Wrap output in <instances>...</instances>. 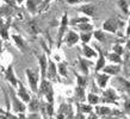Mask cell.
<instances>
[{
	"instance_id": "cell-1",
	"label": "cell",
	"mask_w": 130,
	"mask_h": 119,
	"mask_svg": "<svg viewBox=\"0 0 130 119\" xmlns=\"http://www.w3.org/2000/svg\"><path fill=\"white\" fill-rule=\"evenodd\" d=\"M26 74H28V79L29 83H30V87H31L34 93H37V80H38V75L34 73L31 69H26Z\"/></svg>"
},
{
	"instance_id": "cell-2",
	"label": "cell",
	"mask_w": 130,
	"mask_h": 119,
	"mask_svg": "<svg viewBox=\"0 0 130 119\" xmlns=\"http://www.w3.org/2000/svg\"><path fill=\"white\" fill-rule=\"evenodd\" d=\"M116 100H117V95L112 89H109V91H105L103 93V103H112L116 104Z\"/></svg>"
},
{
	"instance_id": "cell-3",
	"label": "cell",
	"mask_w": 130,
	"mask_h": 119,
	"mask_svg": "<svg viewBox=\"0 0 130 119\" xmlns=\"http://www.w3.org/2000/svg\"><path fill=\"white\" fill-rule=\"evenodd\" d=\"M12 101H13V111L17 112V113H20V112L25 111V105H24L22 101L17 99L14 95H12Z\"/></svg>"
},
{
	"instance_id": "cell-4",
	"label": "cell",
	"mask_w": 130,
	"mask_h": 119,
	"mask_svg": "<svg viewBox=\"0 0 130 119\" xmlns=\"http://www.w3.org/2000/svg\"><path fill=\"white\" fill-rule=\"evenodd\" d=\"M103 70L105 74H109V75H116V74H118V71L121 70V67H119L118 64H111V66H104L103 67Z\"/></svg>"
},
{
	"instance_id": "cell-5",
	"label": "cell",
	"mask_w": 130,
	"mask_h": 119,
	"mask_svg": "<svg viewBox=\"0 0 130 119\" xmlns=\"http://www.w3.org/2000/svg\"><path fill=\"white\" fill-rule=\"evenodd\" d=\"M104 30L106 31H110V32H116L117 30V20L116 19H109L104 23Z\"/></svg>"
},
{
	"instance_id": "cell-6",
	"label": "cell",
	"mask_w": 130,
	"mask_h": 119,
	"mask_svg": "<svg viewBox=\"0 0 130 119\" xmlns=\"http://www.w3.org/2000/svg\"><path fill=\"white\" fill-rule=\"evenodd\" d=\"M6 80L10 81L13 86H16L17 83H18L17 82L16 76H14V74H13V68H12V66H10V67L7 68V70H6Z\"/></svg>"
},
{
	"instance_id": "cell-7",
	"label": "cell",
	"mask_w": 130,
	"mask_h": 119,
	"mask_svg": "<svg viewBox=\"0 0 130 119\" xmlns=\"http://www.w3.org/2000/svg\"><path fill=\"white\" fill-rule=\"evenodd\" d=\"M78 41H79V36L76 35L75 32H69V33H68V36H67V39H66V42H67V45L72 47V45H74Z\"/></svg>"
},
{
	"instance_id": "cell-8",
	"label": "cell",
	"mask_w": 130,
	"mask_h": 119,
	"mask_svg": "<svg viewBox=\"0 0 130 119\" xmlns=\"http://www.w3.org/2000/svg\"><path fill=\"white\" fill-rule=\"evenodd\" d=\"M97 81H98L99 87L104 88L106 86L107 81H109V75H107V74H98V75H97Z\"/></svg>"
},
{
	"instance_id": "cell-9",
	"label": "cell",
	"mask_w": 130,
	"mask_h": 119,
	"mask_svg": "<svg viewBox=\"0 0 130 119\" xmlns=\"http://www.w3.org/2000/svg\"><path fill=\"white\" fill-rule=\"evenodd\" d=\"M40 64H41V73H42V79H44V77H45V71H47V57H45L44 55L41 56Z\"/></svg>"
},
{
	"instance_id": "cell-10",
	"label": "cell",
	"mask_w": 130,
	"mask_h": 119,
	"mask_svg": "<svg viewBox=\"0 0 130 119\" xmlns=\"http://www.w3.org/2000/svg\"><path fill=\"white\" fill-rule=\"evenodd\" d=\"M18 95L20 96V99L23 100V101H25V103L30 101V95L28 94V92L25 91V88H24L23 86H20V87H19V91H18Z\"/></svg>"
},
{
	"instance_id": "cell-11",
	"label": "cell",
	"mask_w": 130,
	"mask_h": 119,
	"mask_svg": "<svg viewBox=\"0 0 130 119\" xmlns=\"http://www.w3.org/2000/svg\"><path fill=\"white\" fill-rule=\"evenodd\" d=\"M47 76H48V79H50V80H54L56 77V67L53 62L49 63V69H48V75Z\"/></svg>"
},
{
	"instance_id": "cell-12",
	"label": "cell",
	"mask_w": 130,
	"mask_h": 119,
	"mask_svg": "<svg viewBox=\"0 0 130 119\" xmlns=\"http://www.w3.org/2000/svg\"><path fill=\"white\" fill-rule=\"evenodd\" d=\"M50 89H53L51 88V85L49 81H47V80H43L42 81V83H41V93H43V94H45L47 92H49Z\"/></svg>"
},
{
	"instance_id": "cell-13",
	"label": "cell",
	"mask_w": 130,
	"mask_h": 119,
	"mask_svg": "<svg viewBox=\"0 0 130 119\" xmlns=\"http://www.w3.org/2000/svg\"><path fill=\"white\" fill-rule=\"evenodd\" d=\"M80 11L84 12L87 16H92L93 12H94V6H93V5H84L83 7L80 8Z\"/></svg>"
},
{
	"instance_id": "cell-14",
	"label": "cell",
	"mask_w": 130,
	"mask_h": 119,
	"mask_svg": "<svg viewBox=\"0 0 130 119\" xmlns=\"http://www.w3.org/2000/svg\"><path fill=\"white\" fill-rule=\"evenodd\" d=\"M95 111L98 113V115H107L111 113V110L109 107H102V106H97L95 107Z\"/></svg>"
},
{
	"instance_id": "cell-15",
	"label": "cell",
	"mask_w": 130,
	"mask_h": 119,
	"mask_svg": "<svg viewBox=\"0 0 130 119\" xmlns=\"http://www.w3.org/2000/svg\"><path fill=\"white\" fill-rule=\"evenodd\" d=\"M105 66V57L102 54V51H99V59L97 62V67H95V71H99L100 69H103V67Z\"/></svg>"
},
{
	"instance_id": "cell-16",
	"label": "cell",
	"mask_w": 130,
	"mask_h": 119,
	"mask_svg": "<svg viewBox=\"0 0 130 119\" xmlns=\"http://www.w3.org/2000/svg\"><path fill=\"white\" fill-rule=\"evenodd\" d=\"M84 55L86 56V57H95L97 54H95V51L93 49L88 48L87 45H84Z\"/></svg>"
},
{
	"instance_id": "cell-17",
	"label": "cell",
	"mask_w": 130,
	"mask_h": 119,
	"mask_svg": "<svg viewBox=\"0 0 130 119\" xmlns=\"http://www.w3.org/2000/svg\"><path fill=\"white\" fill-rule=\"evenodd\" d=\"M107 58L110 59L111 62H115V63H122V58H121V55L118 54H109L107 55Z\"/></svg>"
},
{
	"instance_id": "cell-18",
	"label": "cell",
	"mask_w": 130,
	"mask_h": 119,
	"mask_svg": "<svg viewBox=\"0 0 130 119\" xmlns=\"http://www.w3.org/2000/svg\"><path fill=\"white\" fill-rule=\"evenodd\" d=\"M12 38H13V41L16 42V44L18 45V48H20V49H25V43H24L23 38H20L18 35H13L12 36Z\"/></svg>"
},
{
	"instance_id": "cell-19",
	"label": "cell",
	"mask_w": 130,
	"mask_h": 119,
	"mask_svg": "<svg viewBox=\"0 0 130 119\" xmlns=\"http://www.w3.org/2000/svg\"><path fill=\"white\" fill-rule=\"evenodd\" d=\"M78 28H79L81 31H86V32H91L92 30H93V26H92L91 24H88L87 22L86 23H84V24H79Z\"/></svg>"
},
{
	"instance_id": "cell-20",
	"label": "cell",
	"mask_w": 130,
	"mask_h": 119,
	"mask_svg": "<svg viewBox=\"0 0 130 119\" xmlns=\"http://www.w3.org/2000/svg\"><path fill=\"white\" fill-rule=\"evenodd\" d=\"M87 100H88V103L92 104V105H95V104L99 103V96H97L95 94H92V93H90V94L87 95Z\"/></svg>"
},
{
	"instance_id": "cell-21",
	"label": "cell",
	"mask_w": 130,
	"mask_h": 119,
	"mask_svg": "<svg viewBox=\"0 0 130 119\" xmlns=\"http://www.w3.org/2000/svg\"><path fill=\"white\" fill-rule=\"evenodd\" d=\"M38 107H40V103H38V100L36 99H32L31 101H30V105H29V108L31 110L32 112H36L37 110H38Z\"/></svg>"
},
{
	"instance_id": "cell-22",
	"label": "cell",
	"mask_w": 130,
	"mask_h": 119,
	"mask_svg": "<svg viewBox=\"0 0 130 119\" xmlns=\"http://www.w3.org/2000/svg\"><path fill=\"white\" fill-rule=\"evenodd\" d=\"M41 0H28V8L30 11H34L36 7V5L40 3Z\"/></svg>"
},
{
	"instance_id": "cell-23",
	"label": "cell",
	"mask_w": 130,
	"mask_h": 119,
	"mask_svg": "<svg viewBox=\"0 0 130 119\" xmlns=\"http://www.w3.org/2000/svg\"><path fill=\"white\" fill-rule=\"evenodd\" d=\"M59 71H60V75L67 76V69H66V64H64V63H60L59 64Z\"/></svg>"
},
{
	"instance_id": "cell-24",
	"label": "cell",
	"mask_w": 130,
	"mask_h": 119,
	"mask_svg": "<svg viewBox=\"0 0 130 119\" xmlns=\"http://www.w3.org/2000/svg\"><path fill=\"white\" fill-rule=\"evenodd\" d=\"M91 32H84L83 35L80 36V38H81V41H83L84 43H87V42H88V41L91 39Z\"/></svg>"
},
{
	"instance_id": "cell-25",
	"label": "cell",
	"mask_w": 130,
	"mask_h": 119,
	"mask_svg": "<svg viewBox=\"0 0 130 119\" xmlns=\"http://www.w3.org/2000/svg\"><path fill=\"white\" fill-rule=\"evenodd\" d=\"M0 35L4 39H8V33H7V28L6 26H1L0 28Z\"/></svg>"
},
{
	"instance_id": "cell-26",
	"label": "cell",
	"mask_w": 130,
	"mask_h": 119,
	"mask_svg": "<svg viewBox=\"0 0 130 119\" xmlns=\"http://www.w3.org/2000/svg\"><path fill=\"white\" fill-rule=\"evenodd\" d=\"M66 25H67V16H63L62 17V25H61V30H60V37L62 36L64 29H66Z\"/></svg>"
},
{
	"instance_id": "cell-27",
	"label": "cell",
	"mask_w": 130,
	"mask_h": 119,
	"mask_svg": "<svg viewBox=\"0 0 130 119\" xmlns=\"http://www.w3.org/2000/svg\"><path fill=\"white\" fill-rule=\"evenodd\" d=\"M118 5L121 6V7H122V10L125 12V13H128V12H129V11H128V3H126L125 0H119V1H118Z\"/></svg>"
},
{
	"instance_id": "cell-28",
	"label": "cell",
	"mask_w": 130,
	"mask_h": 119,
	"mask_svg": "<svg viewBox=\"0 0 130 119\" xmlns=\"http://www.w3.org/2000/svg\"><path fill=\"white\" fill-rule=\"evenodd\" d=\"M94 37L97 38V39H99V41H105V37H104V35H103V32L102 31H95L94 32Z\"/></svg>"
},
{
	"instance_id": "cell-29",
	"label": "cell",
	"mask_w": 130,
	"mask_h": 119,
	"mask_svg": "<svg viewBox=\"0 0 130 119\" xmlns=\"http://www.w3.org/2000/svg\"><path fill=\"white\" fill-rule=\"evenodd\" d=\"M78 85H79V87H85V85H86V80L84 79L83 76H78Z\"/></svg>"
},
{
	"instance_id": "cell-30",
	"label": "cell",
	"mask_w": 130,
	"mask_h": 119,
	"mask_svg": "<svg viewBox=\"0 0 130 119\" xmlns=\"http://www.w3.org/2000/svg\"><path fill=\"white\" fill-rule=\"evenodd\" d=\"M86 22H87L86 18H75V19L72 20L71 23L74 25V24H76V23H86Z\"/></svg>"
},
{
	"instance_id": "cell-31",
	"label": "cell",
	"mask_w": 130,
	"mask_h": 119,
	"mask_svg": "<svg viewBox=\"0 0 130 119\" xmlns=\"http://www.w3.org/2000/svg\"><path fill=\"white\" fill-rule=\"evenodd\" d=\"M76 96L78 98H84V88L83 87H78L76 88Z\"/></svg>"
},
{
	"instance_id": "cell-32",
	"label": "cell",
	"mask_w": 130,
	"mask_h": 119,
	"mask_svg": "<svg viewBox=\"0 0 130 119\" xmlns=\"http://www.w3.org/2000/svg\"><path fill=\"white\" fill-rule=\"evenodd\" d=\"M80 108L83 112H91V110H92L91 105H80Z\"/></svg>"
},
{
	"instance_id": "cell-33",
	"label": "cell",
	"mask_w": 130,
	"mask_h": 119,
	"mask_svg": "<svg viewBox=\"0 0 130 119\" xmlns=\"http://www.w3.org/2000/svg\"><path fill=\"white\" fill-rule=\"evenodd\" d=\"M113 50L116 51V54H118V55H122V52H123V49L121 45H115L113 47Z\"/></svg>"
},
{
	"instance_id": "cell-34",
	"label": "cell",
	"mask_w": 130,
	"mask_h": 119,
	"mask_svg": "<svg viewBox=\"0 0 130 119\" xmlns=\"http://www.w3.org/2000/svg\"><path fill=\"white\" fill-rule=\"evenodd\" d=\"M47 108H48V114H49V115H53V112H54V110H53V106H51V104H49V105H48Z\"/></svg>"
},
{
	"instance_id": "cell-35",
	"label": "cell",
	"mask_w": 130,
	"mask_h": 119,
	"mask_svg": "<svg viewBox=\"0 0 130 119\" xmlns=\"http://www.w3.org/2000/svg\"><path fill=\"white\" fill-rule=\"evenodd\" d=\"M67 3H69V4H76V3H80L81 0H66Z\"/></svg>"
},
{
	"instance_id": "cell-36",
	"label": "cell",
	"mask_w": 130,
	"mask_h": 119,
	"mask_svg": "<svg viewBox=\"0 0 130 119\" xmlns=\"http://www.w3.org/2000/svg\"><path fill=\"white\" fill-rule=\"evenodd\" d=\"M8 5H11V6H14V0H5Z\"/></svg>"
},
{
	"instance_id": "cell-37",
	"label": "cell",
	"mask_w": 130,
	"mask_h": 119,
	"mask_svg": "<svg viewBox=\"0 0 130 119\" xmlns=\"http://www.w3.org/2000/svg\"><path fill=\"white\" fill-rule=\"evenodd\" d=\"M40 115H37V114H31V115H29V118H38Z\"/></svg>"
},
{
	"instance_id": "cell-38",
	"label": "cell",
	"mask_w": 130,
	"mask_h": 119,
	"mask_svg": "<svg viewBox=\"0 0 130 119\" xmlns=\"http://www.w3.org/2000/svg\"><path fill=\"white\" fill-rule=\"evenodd\" d=\"M17 3H18V4H22V3H23V0H17Z\"/></svg>"
},
{
	"instance_id": "cell-39",
	"label": "cell",
	"mask_w": 130,
	"mask_h": 119,
	"mask_svg": "<svg viewBox=\"0 0 130 119\" xmlns=\"http://www.w3.org/2000/svg\"><path fill=\"white\" fill-rule=\"evenodd\" d=\"M0 113H4V111H3V110H1V108H0Z\"/></svg>"
}]
</instances>
